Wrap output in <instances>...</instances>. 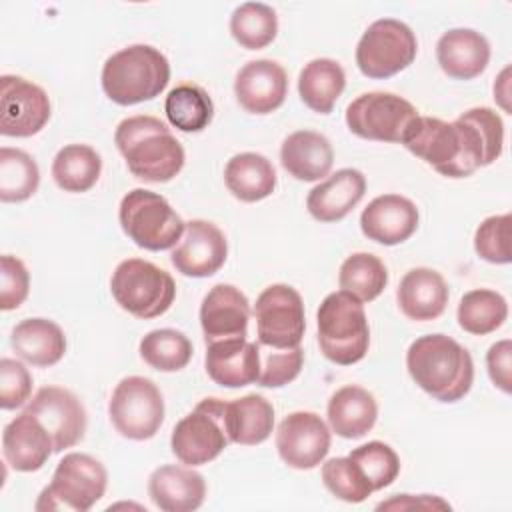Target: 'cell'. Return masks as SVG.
Instances as JSON below:
<instances>
[{
    "instance_id": "obj_24",
    "label": "cell",
    "mask_w": 512,
    "mask_h": 512,
    "mask_svg": "<svg viewBox=\"0 0 512 512\" xmlns=\"http://www.w3.org/2000/svg\"><path fill=\"white\" fill-rule=\"evenodd\" d=\"M364 192V174L356 168H340L308 192L306 208L318 222H338L354 210Z\"/></svg>"
},
{
    "instance_id": "obj_6",
    "label": "cell",
    "mask_w": 512,
    "mask_h": 512,
    "mask_svg": "<svg viewBox=\"0 0 512 512\" xmlns=\"http://www.w3.org/2000/svg\"><path fill=\"white\" fill-rule=\"evenodd\" d=\"M118 220L136 246L152 252L174 248L186 230L170 202L146 188H134L120 200Z\"/></svg>"
},
{
    "instance_id": "obj_33",
    "label": "cell",
    "mask_w": 512,
    "mask_h": 512,
    "mask_svg": "<svg viewBox=\"0 0 512 512\" xmlns=\"http://www.w3.org/2000/svg\"><path fill=\"white\" fill-rule=\"evenodd\" d=\"M102 158L88 144H68L52 160V178L64 192H88L100 178Z\"/></svg>"
},
{
    "instance_id": "obj_7",
    "label": "cell",
    "mask_w": 512,
    "mask_h": 512,
    "mask_svg": "<svg viewBox=\"0 0 512 512\" xmlns=\"http://www.w3.org/2000/svg\"><path fill=\"white\" fill-rule=\"evenodd\" d=\"M110 292L122 310L150 320L168 312L176 298V284L160 266L142 258H126L112 272Z\"/></svg>"
},
{
    "instance_id": "obj_46",
    "label": "cell",
    "mask_w": 512,
    "mask_h": 512,
    "mask_svg": "<svg viewBox=\"0 0 512 512\" xmlns=\"http://www.w3.org/2000/svg\"><path fill=\"white\" fill-rule=\"evenodd\" d=\"M488 376L504 394L512 392V342L508 338L492 344L486 352Z\"/></svg>"
},
{
    "instance_id": "obj_28",
    "label": "cell",
    "mask_w": 512,
    "mask_h": 512,
    "mask_svg": "<svg viewBox=\"0 0 512 512\" xmlns=\"http://www.w3.org/2000/svg\"><path fill=\"white\" fill-rule=\"evenodd\" d=\"M10 346L32 366L48 368L58 364L66 354V336L62 328L48 318H26L14 326Z\"/></svg>"
},
{
    "instance_id": "obj_3",
    "label": "cell",
    "mask_w": 512,
    "mask_h": 512,
    "mask_svg": "<svg viewBox=\"0 0 512 512\" xmlns=\"http://www.w3.org/2000/svg\"><path fill=\"white\" fill-rule=\"evenodd\" d=\"M114 142L128 170L144 182H170L184 168V148L160 118L148 114L124 118L116 126Z\"/></svg>"
},
{
    "instance_id": "obj_15",
    "label": "cell",
    "mask_w": 512,
    "mask_h": 512,
    "mask_svg": "<svg viewBox=\"0 0 512 512\" xmlns=\"http://www.w3.org/2000/svg\"><path fill=\"white\" fill-rule=\"evenodd\" d=\"M276 450L290 468H316L330 450V428L314 412H292L278 424Z\"/></svg>"
},
{
    "instance_id": "obj_30",
    "label": "cell",
    "mask_w": 512,
    "mask_h": 512,
    "mask_svg": "<svg viewBox=\"0 0 512 512\" xmlns=\"http://www.w3.org/2000/svg\"><path fill=\"white\" fill-rule=\"evenodd\" d=\"M224 428L228 440L242 446H256L274 430V408L260 394H246L224 404Z\"/></svg>"
},
{
    "instance_id": "obj_16",
    "label": "cell",
    "mask_w": 512,
    "mask_h": 512,
    "mask_svg": "<svg viewBox=\"0 0 512 512\" xmlns=\"http://www.w3.org/2000/svg\"><path fill=\"white\" fill-rule=\"evenodd\" d=\"M26 412L34 414L48 430L54 452L76 446L86 432V410L78 396L60 386H44L28 402Z\"/></svg>"
},
{
    "instance_id": "obj_10",
    "label": "cell",
    "mask_w": 512,
    "mask_h": 512,
    "mask_svg": "<svg viewBox=\"0 0 512 512\" xmlns=\"http://www.w3.org/2000/svg\"><path fill=\"white\" fill-rule=\"evenodd\" d=\"M110 422L128 440L152 438L164 422V398L158 386L144 376L122 378L108 402Z\"/></svg>"
},
{
    "instance_id": "obj_38",
    "label": "cell",
    "mask_w": 512,
    "mask_h": 512,
    "mask_svg": "<svg viewBox=\"0 0 512 512\" xmlns=\"http://www.w3.org/2000/svg\"><path fill=\"white\" fill-rule=\"evenodd\" d=\"M40 184L36 160L20 148H0V200L24 202Z\"/></svg>"
},
{
    "instance_id": "obj_36",
    "label": "cell",
    "mask_w": 512,
    "mask_h": 512,
    "mask_svg": "<svg viewBox=\"0 0 512 512\" xmlns=\"http://www.w3.org/2000/svg\"><path fill=\"white\" fill-rule=\"evenodd\" d=\"M338 284L360 302H372L384 292L388 284V270L378 256L370 252H356L342 262Z\"/></svg>"
},
{
    "instance_id": "obj_35",
    "label": "cell",
    "mask_w": 512,
    "mask_h": 512,
    "mask_svg": "<svg viewBox=\"0 0 512 512\" xmlns=\"http://www.w3.org/2000/svg\"><path fill=\"white\" fill-rule=\"evenodd\" d=\"M458 324L464 332L484 336L498 330L508 318L506 298L490 288H476L460 298Z\"/></svg>"
},
{
    "instance_id": "obj_5",
    "label": "cell",
    "mask_w": 512,
    "mask_h": 512,
    "mask_svg": "<svg viewBox=\"0 0 512 512\" xmlns=\"http://www.w3.org/2000/svg\"><path fill=\"white\" fill-rule=\"evenodd\" d=\"M316 326L320 350L330 362L350 366L366 356L370 326L356 296L344 290L328 294L316 312Z\"/></svg>"
},
{
    "instance_id": "obj_1",
    "label": "cell",
    "mask_w": 512,
    "mask_h": 512,
    "mask_svg": "<svg viewBox=\"0 0 512 512\" xmlns=\"http://www.w3.org/2000/svg\"><path fill=\"white\" fill-rule=\"evenodd\" d=\"M402 144L438 174L466 178L502 154L504 124L486 106L470 108L454 122L418 114Z\"/></svg>"
},
{
    "instance_id": "obj_40",
    "label": "cell",
    "mask_w": 512,
    "mask_h": 512,
    "mask_svg": "<svg viewBox=\"0 0 512 512\" xmlns=\"http://www.w3.org/2000/svg\"><path fill=\"white\" fill-rule=\"evenodd\" d=\"M348 458L356 462V466L362 470L374 492L390 486L400 474L398 454L394 452L392 446L380 440H372L354 448L348 454Z\"/></svg>"
},
{
    "instance_id": "obj_45",
    "label": "cell",
    "mask_w": 512,
    "mask_h": 512,
    "mask_svg": "<svg viewBox=\"0 0 512 512\" xmlns=\"http://www.w3.org/2000/svg\"><path fill=\"white\" fill-rule=\"evenodd\" d=\"M30 292V274L24 262L16 256L4 254L0 258V308H18Z\"/></svg>"
},
{
    "instance_id": "obj_43",
    "label": "cell",
    "mask_w": 512,
    "mask_h": 512,
    "mask_svg": "<svg viewBox=\"0 0 512 512\" xmlns=\"http://www.w3.org/2000/svg\"><path fill=\"white\" fill-rule=\"evenodd\" d=\"M260 376L258 384L264 388H280L292 382L304 364V352L300 346L290 350H278L260 346Z\"/></svg>"
},
{
    "instance_id": "obj_9",
    "label": "cell",
    "mask_w": 512,
    "mask_h": 512,
    "mask_svg": "<svg viewBox=\"0 0 512 512\" xmlns=\"http://www.w3.org/2000/svg\"><path fill=\"white\" fill-rule=\"evenodd\" d=\"M418 54L412 28L396 18L372 22L358 40L356 66L366 78L384 80L408 68Z\"/></svg>"
},
{
    "instance_id": "obj_11",
    "label": "cell",
    "mask_w": 512,
    "mask_h": 512,
    "mask_svg": "<svg viewBox=\"0 0 512 512\" xmlns=\"http://www.w3.org/2000/svg\"><path fill=\"white\" fill-rule=\"evenodd\" d=\"M224 404L226 400L220 398H204L190 414L176 422L170 436V448L182 464L192 468L208 464L228 446Z\"/></svg>"
},
{
    "instance_id": "obj_12",
    "label": "cell",
    "mask_w": 512,
    "mask_h": 512,
    "mask_svg": "<svg viewBox=\"0 0 512 512\" xmlns=\"http://www.w3.org/2000/svg\"><path fill=\"white\" fill-rule=\"evenodd\" d=\"M418 110L402 96L392 92H364L346 108V126L364 140L400 142Z\"/></svg>"
},
{
    "instance_id": "obj_48",
    "label": "cell",
    "mask_w": 512,
    "mask_h": 512,
    "mask_svg": "<svg viewBox=\"0 0 512 512\" xmlns=\"http://www.w3.org/2000/svg\"><path fill=\"white\" fill-rule=\"evenodd\" d=\"M508 74H510V68H504L502 74L498 76L496 84H494V100H498V104L510 112V106H508V96H510V90H508Z\"/></svg>"
},
{
    "instance_id": "obj_41",
    "label": "cell",
    "mask_w": 512,
    "mask_h": 512,
    "mask_svg": "<svg viewBox=\"0 0 512 512\" xmlns=\"http://www.w3.org/2000/svg\"><path fill=\"white\" fill-rule=\"evenodd\" d=\"M320 474L324 486L344 502L358 504L364 502L374 492L362 470L348 456L326 460L322 464Z\"/></svg>"
},
{
    "instance_id": "obj_4",
    "label": "cell",
    "mask_w": 512,
    "mask_h": 512,
    "mask_svg": "<svg viewBox=\"0 0 512 512\" xmlns=\"http://www.w3.org/2000/svg\"><path fill=\"white\" fill-rule=\"evenodd\" d=\"M168 80V58L150 44L126 46L108 56L102 66V90L120 106L154 100Z\"/></svg>"
},
{
    "instance_id": "obj_23",
    "label": "cell",
    "mask_w": 512,
    "mask_h": 512,
    "mask_svg": "<svg viewBox=\"0 0 512 512\" xmlns=\"http://www.w3.org/2000/svg\"><path fill=\"white\" fill-rule=\"evenodd\" d=\"M148 494L164 512H192L204 502L206 480L192 466L164 464L150 474Z\"/></svg>"
},
{
    "instance_id": "obj_25",
    "label": "cell",
    "mask_w": 512,
    "mask_h": 512,
    "mask_svg": "<svg viewBox=\"0 0 512 512\" xmlns=\"http://www.w3.org/2000/svg\"><path fill=\"white\" fill-rule=\"evenodd\" d=\"M450 292L444 276L432 268L408 270L396 290V300L402 314L416 322L436 320L444 314Z\"/></svg>"
},
{
    "instance_id": "obj_21",
    "label": "cell",
    "mask_w": 512,
    "mask_h": 512,
    "mask_svg": "<svg viewBox=\"0 0 512 512\" xmlns=\"http://www.w3.org/2000/svg\"><path fill=\"white\" fill-rule=\"evenodd\" d=\"M206 372L224 388H242L258 382L260 348L246 338H226L206 344Z\"/></svg>"
},
{
    "instance_id": "obj_19",
    "label": "cell",
    "mask_w": 512,
    "mask_h": 512,
    "mask_svg": "<svg viewBox=\"0 0 512 512\" xmlns=\"http://www.w3.org/2000/svg\"><path fill=\"white\" fill-rule=\"evenodd\" d=\"M416 204L400 194L376 196L360 214V228L368 240L384 246L406 242L418 228Z\"/></svg>"
},
{
    "instance_id": "obj_44",
    "label": "cell",
    "mask_w": 512,
    "mask_h": 512,
    "mask_svg": "<svg viewBox=\"0 0 512 512\" xmlns=\"http://www.w3.org/2000/svg\"><path fill=\"white\" fill-rule=\"evenodd\" d=\"M32 394V376L28 368L14 358L0 360V406L2 410L20 408Z\"/></svg>"
},
{
    "instance_id": "obj_29",
    "label": "cell",
    "mask_w": 512,
    "mask_h": 512,
    "mask_svg": "<svg viewBox=\"0 0 512 512\" xmlns=\"http://www.w3.org/2000/svg\"><path fill=\"white\" fill-rule=\"evenodd\" d=\"M376 418V398L362 386H342L328 400V424L342 438H362L374 428Z\"/></svg>"
},
{
    "instance_id": "obj_20",
    "label": "cell",
    "mask_w": 512,
    "mask_h": 512,
    "mask_svg": "<svg viewBox=\"0 0 512 512\" xmlns=\"http://www.w3.org/2000/svg\"><path fill=\"white\" fill-rule=\"evenodd\" d=\"M250 320V302L246 294L232 284H216L200 304V326L204 340L246 338Z\"/></svg>"
},
{
    "instance_id": "obj_8",
    "label": "cell",
    "mask_w": 512,
    "mask_h": 512,
    "mask_svg": "<svg viewBox=\"0 0 512 512\" xmlns=\"http://www.w3.org/2000/svg\"><path fill=\"white\" fill-rule=\"evenodd\" d=\"M106 484L108 472L100 460L90 454L70 452L58 462L50 484L40 492L34 508L86 512L104 496Z\"/></svg>"
},
{
    "instance_id": "obj_17",
    "label": "cell",
    "mask_w": 512,
    "mask_h": 512,
    "mask_svg": "<svg viewBox=\"0 0 512 512\" xmlns=\"http://www.w3.org/2000/svg\"><path fill=\"white\" fill-rule=\"evenodd\" d=\"M228 256L224 232L208 220L186 222L184 238L172 250V266L188 278H208L216 274Z\"/></svg>"
},
{
    "instance_id": "obj_2",
    "label": "cell",
    "mask_w": 512,
    "mask_h": 512,
    "mask_svg": "<svg viewBox=\"0 0 512 512\" xmlns=\"http://www.w3.org/2000/svg\"><path fill=\"white\" fill-rule=\"evenodd\" d=\"M410 378L438 402L462 400L474 382L470 352L446 334L416 338L406 352Z\"/></svg>"
},
{
    "instance_id": "obj_27",
    "label": "cell",
    "mask_w": 512,
    "mask_h": 512,
    "mask_svg": "<svg viewBox=\"0 0 512 512\" xmlns=\"http://www.w3.org/2000/svg\"><path fill=\"white\" fill-rule=\"evenodd\" d=\"M282 168L302 182H316L330 174L334 150L330 140L314 130H296L288 134L280 148Z\"/></svg>"
},
{
    "instance_id": "obj_18",
    "label": "cell",
    "mask_w": 512,
    "mask_h": 512,
    "mask_svg": "<svg viewBox=\"0 0 512 512\" xmlns=\"http://www.w3.org/2000/svg\"><path fill=\"white\" fill-rule=\"evenodd\" d=\"M238 104L250 114H270L280 108L288 94L286 70L268 58L246 62L234 80Z\"/></svg>"
},
{
    "instance_id": "obj_26",
    "label": "cell",
    "mask_w": 512,
    "mask_h": 512,
    "mask_svg": "<svg viewBox=\"0 0 512 512\" xmlns=\"http://www.w3.org/2000/svg\"><path fill=\"white\" fill-rule=\"evenodd\" d=\"M436 60L450 78L472 80L490 62V42L472 28H452L436 42Z\"/></svg>"
},
{
    "instance_id": "obj_14",
    "label": "cell",
    "mask_w": 512,
    "mask_h": 512,
    "mask_svg": "<svg viewBox=\"0 0 512 512\" xmlns=\"http://www.w3.org/2000/svg\"><path fill=\"white\" fill-rule=\"evenodd\" d=\"M48 94L34 82L4 74L0 78V134L28 138L38 134L50 120Z\"/></svg>"
},
{
    "instance_id": "obj_31",
    "label": "cell",
    "mask_w": 512,
    "mask_h": 512,
    "mask_svg": "<svg viewBox=\"0 0 512 512\" xmlns=\"http://www.w3.org/2000/svg\"><path fill=\"white\" fill-rule=\"evenodd\" d=\"M226 188L240 202H258L276 188V170L272 162L258 152L234 154L224 168Z\"/></svg>"
},
{
    "instance_id": "obj_34",
    "label": "cell",
    "mask_w": 512,
    "mask_h": 512,
    "mask_svg": "<svg viewBox=\"0 0 512 512\" xmlns=\"http://www.w3.org/2000/svg\"><path fill=\"white\" fill-rule=\"evenodd\" d=\"M164 112L180 132H202L212 122L214 104L202 86L184 82L168 92Z\"/></svg>"
},
{
    "instance_id": "obj_32",
    "label": "cell",
    "mask_w": 512,
    "mask_h": 512,
    "mask_svg": "<svg viewBox=\"0 0 512 512\" xmlns=\"http://www.w3.org/2000/svg\"><path fill=\"white\" fill-rule=\"evenodd\" d=\"M346 74L340 62L332 58H314L310 60L298 76V94L302 102L318 112L330 114L336 100L344 92Z\"/></svg>"
},
{
    "instance_id": "obj_22",
    "label": "cell",
    "mask_w": 512,
    "mask_h": 512,
    "mask_svg": "<svg viewBox=\"0 0 512 512\" xmlns=\"http://www.w3.org/2000/svg\"><path fill=\"white\" fill-rule=\"evenodd\" d=\"M2 452L16 472H36L54 452V444L42 422L24 410L4 426Z\"/></svg>"
},
{
    "instance_id": "obj_42",
    "label": "cell",
    "mask_w": 512,
    "mask_h": 512,
    "mask_svg": "<svg viewBox=\"0 0 512 512\" xmlns=\"http://www.w3.org/2000/svg\"><path fill=\"white\" fill-rule=\"evenodd\" d=\"M510 214L488 216L474 234L476 254L490 264H510Z\"/></svg>"
},
{
    "instance_id": "obj_37",
    "label": "cell",
    "mask_w": 512,
    "mask_h": 512,
    "mask_svg": "<svg viewBox=\"0 0 512 512\" xmlns=\"http://www.w3.org/2000/svg\"><path fill=\"white\" fill-rule=\"evenodd\" d=\"M230 34L246 50L272 44L278 34L276 10L264 2H244L230 16Z\"/></svg>"
},
{
    "instance_id": "obj_13",
    "label": "cell",
    "mask_w": 512,
    "mask_h": 512,
    "mask_svg": "<svg viewBox=\"0 0 512 512\" xmlns=\"http://www.w3.org/2000/svg\"><path fill=\"white\" fill-rule=\"evenodd\" d=\"M258 344L278 350L300 346L306 330L304 302L296 288L272 284L260 292L254 306Z\"/></svg>"
},
{
    "instance_id": "obj_47",
    "label": "cell",
    "mask_w": 512,
    "mask_h": 512,
    "mask_svg": "<svg viewBox=\"0 0 512 512\" xmlns=\"http://www.w3.org/2000/svg\"><path fill=\"white\" fill-rule=\"evenodd\" d=\"M410 508H424V510H450V504L444 502L438 496H430V494H420V496H412V494H396L394 498L380 502L376 506V510H410Z\"/></svg>"
},
{
    "instance_id": "obj_39",
    "label": "cell",
    "mask_w": 512,
    "mask_h": 512,
    "mask_svg": "<svg viewBox=\"0 0 512 512\" xmlns=\"http://www.w3.org/2000/svg\"><path fill=\"white\" fill-rule=\"evenodd\" d=\"M192 352L194 350L188 336L174 328L150 330L140 340L142 360L158 372H178L186 368Z\"/></svg>"
}]
</instances>
